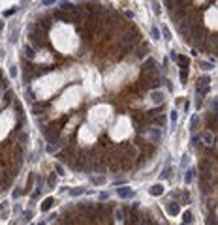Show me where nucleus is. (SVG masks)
<instances>
[{
    "label": "nucleus",
    "instance_id": "nucleus-16",
    "mask_svg": "<svg viewBox=\"0 0 218 225\" xmlns=\"http://www.w3.org/2000/svg\"><path fill=\"white\" fill-rule=\"evenodd\" d=\"M192 178H194V171H192V169L186 171V174H184V182H186V184H190V182H192Z\"/></svg>",
    "mask_w": 218,
    "mask_h": 225
},
{
    "label": "nucleus",
    "instance_id": "nucleus-24",
    "mask_svg": "<svg viewBox=\"0 0 218 225\" xmlns=\"http://www.w3.org/2000/svg\"><path fill=\"white\" fill-rule=\"evenodd\" d=\"M55 171H56V174H66V173H64V167H62L60 163H56V165H55Z\"/></svg>",
    "mask_w": 218,
    "mask_h": 225
},
{
    "label": "nucleus",
    "instance_id": "nucleus-32",
    "mask_svg": "<svg viewBox=\"0 0 218 225\" xmlns=\"http://www.w3.org/2000/svg\"><path fill=\"white\" fill-rule=\"evenodd\" d=\"M10 75H11V77H17V68H15V66H11V70H10Z\"/></svg>",
    "mask_w": 218,
    "mask_h": 225
},
{
    "label": "nucleus",
    "instance_id": "nucleus-34",
    "mask_svg": "<svg viewBox=\"0 0 218 225\" xmlns=\"http://www.w3.org/2000/svg\"><path fill=\"white\" fill-rule=\"evenodd\" d=\"M92 180H94L96 184H104V182H105V178H102V176H98V178H92Z\"/></svg>",
    "mask_w": 218,
    "mask_h": 225
},
{
    "label": "nucleus",
    "instance_id": "nucleus-18",
    "mask_svg": "<svg viewBox=\"0 0 218 225\" xmlns=\"http://www.w3.org/2000/svg\"><path fill=\"white\" fill-rule=\"evenodd\" d=\"M81 193H85V188H73V190L70 191V195L77 197V195H81Z\"/></svg>",
    "mask_w": 218,
    "mask_h": 225
},
{
    "label": "nucleus",
    "instance_id": "nucleus-3",
    "mask_svg": "<svg viewBox=\"0 0 218 225\" xmlns=\"http://www.w3.org/2000/svg\"><path fill=\"white\" fill-rule=\"evenodd\" d=\"M119 197H122V199H130V197H133V190L128 188V186L119 188Z\"/></svg>",
    "mask_w": 218,
    "mask_h": 225
},
{
    "label": "nucleus",
    "instance_id": "nucleus-10",
    "mask_svg": "<svg viewBox=\"0 0 218 225\" xmlns=\"http://www.w3.org/2000/svg\"><path fill=\"white\" fill-rule=\"evenodd\" d=\"M164 193V186L162 184H156V186L150 188V195H162Z\"/></svg>",
    "mask_w": 218,
    "mask_h": 225
},
{
    "label": "nucleus",
    "instance_id": "nucleus-13",
    "mask_svg": "<svg viewBox=\"0 0 218 225\" xmlns=\"http://www.w3.org/2000/svg\"><path fill=\"white\" fill-rule=\"evenodd\" d=\"M182 219H184V223H192V221H194V216H192V212H190V210H186V212L182 214Z\"/></svg>",
    "mask_w": 218,
    "mask_h": 225
},
{
    "label": "nucleus",
    "instance_id": "nucleus-26",
    "mask_svg": "<svg viewBox=\"0 0 218 225\" xmlns=\"http://www.w3.org/2000/svg\"><path fill=\"white\" fill-rule=\"evenodd\" d=\"M156 124H158V126H164V124H166V116H164V115H160L158 118H156Z\"/></svg>",
    "mask_w": 218,
    "mask_h": 225
},
{
    "label": "nucleus",
    "instance_id": "nucleus-22",
    "mask_svg": "<svg viewBox=\"0 0 218 225\" xmlns=\"http://www.w3.org/2000/svg\"><path fill=\"white\" fill-rule=\"evenodd\" d=\"M150 34H152L154 39H160V30L156 28V26H152V28H150Z\"/></svg>",
    "mask_w": 218,
    "mask_h": 225
},
{
    "label": "nucleus",
    "instance_id": "nucleus-2",
    "mask_svg": "<svg viewBox=\"0 0 218 225\" xmlns=\"http://www.w3.org/2000/svg\"><path fill=\"white\" fill-rule=\"evenodd\" d=\"M190 28H192V22H188V21H181L179 22V32L182 36H190Z\"/></svg>",
    "mask_w": 218,
    "mask_h": 225
},
{
    "label": "nucleus",
    "instance_id": "nucleus-19",
    "mask_svg": "<svg viewBox=\"0 0 218 225\" xmlns=\"http://www.w3.org/2000/svg\"><path fill=\"white\" fill-rule=\"evenodd\" d=\"M186 77H188V70L181 68V83H186Z\"/></svg>",
    "mask_w": 218,
    "mask_h": 225
},
{
    "label": "nucleus",
    "instance_id": "nucleus-4",
    "mask_svg": "<svg viewBox=\"0 0 218 225\" xmlns=\"http://www.w3.org/2000/svg\"><path fill=\"white\" fill-rule=\"evenodd\" d=\"M45 139H47V141H51V143H55L56 139H59V129H56V128L45 129Z\"/></svg>",
    "mask_w": 218,
    "mask_h": 225
},
{
    "label": "nucleus",
    "instance_id": "nucleus-28",
    "mask_svg": "<svg viewBox=\"0 0 218 225\" xmlns=\"http://www.w3.org/2000/svg\"><path fill=\"white\" fill-rule=\"evenodd\" d=\"M169 120H171V126H175V122H177V112H175V111H171Z\"/></svg>",
    "mask_w": 218,
    "mask_h": 225
},
{
    "label": "nucleus",
    "instance_id": "nucleus-9",
    "mask_svg": "<svg viewBox=\"0 0 218 225\" xmlns=\"http://www.w3.org/2000/svg\"><path fill=\"white\" fill-rule=\"evenodd\" d=\"M152 101H154V103H158V105H160V103L164 101V92H160V90H156V92H152Z\"/></svg>",
    "mask_w": 218,
    "mask_h": 225
},
{
    "label": "nucleus",
    "instance_id": "nucleus-20",
    "mask_svg": "<svg viewBox=\"0 0 218 225\" xmlns=\"http://www.w3.org/2000/svg\"><path fill=\"white\" fill-rule=\"evenodd\" d=\"M150 137H152V141H158L160 139V129H150Z\"/></svg>",
    "mask_w": 218,
    "mask_h": 225
},
{
    "label": "nucleus",
    "instance_id": "nucleus-30",
    "mask_svg": "<svg viewBox=\"0 0 218 225\" xmlns=\"http://www.w3.org/2000/svg\"><path fill=\"white\" fill-rule=\"evenodd\" d=\"M203 139H205V141L209 143V145L212 143V135H211V133H205V135H203Z\"/></svg>",
    "mask_w": 218,
    "mask_h": 225
},
{
    "label": "nucleus",
    "instance_id": "nucleus-5",
    "mask_svg": "<svg viewBox=\"0 0 218 225\" xmlns=\"http://www.w3.org/2000/svg\"><path fill=\"white\" fill-rule=\"evenodd\" d=\"M167 214H171V216L179 214V202H167Z\"/></svg>",
    "mask_w": 218,
    "mask_h": 225
},
{
    "label": "nucleus",
    "instance_id": "nucleus-6",
    "mask_svg": "<svg viewBox=\"0 0 218 225\" xmlns=\"http://www.w3.org/2000/svg\"><path fill=\"white\" fill-rule=\"evenodd\" d=\"M175 60H177V64H179L181 68H188V64H190V58L188 56H179V55H177V58H175Z\"/></svg>",
    "mask_w": 218,
    "mask_h": 225
},
{
    "label": "nucleus",
    "instance_id": "nucleus-11",
    "mask_svg": "<svg viewBox=\"0 0 218 225\" xmlns=\"http://www.w3.org/2000/svg\"><path fill=\"white\" fill-rule=\"evenodd\" d=\"M56 19L66 21V22H72V15H70V13H64V11H59V13H56Z\"/></svg>",
    "mask_w": 218,
    "mask_h": 225
},
{
    "label": "nucleus",
    "instance_id": "nucleus-29",
    "mask_svg": "<svg viewBox=\"0 0 218 225\" xmlns=\"http://www.w3.org/2000/svg\"><path fill=\"white\" fill-rule=\"evenodd\" d=\"M162 32H164V38H166V39H171V34H169V30H167L166 26H164V30H162Z\"/></svg>",
    "mask_w": 218,
    "mask_h": 225
},
{
    "label": "nucleus",
    "instance_id": "nucleus-31",
    "mask_svg": "<svg viewBox=\"0 0 218 225\" xmlns=\"http://www.w3.org/2000/svg\"><path fill=\"white\" fill-rule=\"evenodd\" d=\"M207 225H216V221H214V216H209V219H207Z\"/></svg>",
    "mask_w": 218,
    "mask_h": 225
},
{
    "label": "nucleus",
    "instance_id": "nucleus-8",
    "mask_svg": "<svg viewBox=\"0 0 218 225\" xmlns=\"http://www.w3.org/2000/svg\"><path fill=\"white\" fill-rule=\"evenodd\" d=\"M47 105L49 103H34V112H36V115H42V112L47 109Z\"/></svg>",
    "mask_w": 218,
    "mask_h": 225
},
{
    "label": "nucleus",
    "instance_id": "nucleus-21",
    "mask_svg": "<svg viewBox=\"0 0 218 225\" xmlns=\"http://www.w3.org/2000/svg\"><path fill=\"white\" fill-rule=\"evenodd\" d=\"M173 173V171L169 169V167H166V169H164L162 171V173H160V176H162V178H169V174Z\"/></svg>",
    "mask_w": 218,
    "mask_h": 225
},
{
    "label": "nucleus",
    "instance_id": "nucleus-33",
    "mask_svg": "<svg viewBox=\"0 0 218 225\" xmlns=\"http://www.w3.org/2000/svg\"><path fill=\"white\" fill-rule=\"evenodd\" d=\"M47 152H49V154H53V152H56V146H55V145H49V146H47Z\"/></svg>",
    "mask_w": 218,
    "mask_h": 225
},
{
    "label": "nucleus",
    "instance_id": "nucleus-37",
    "mask_svg": "<svg viewBox=\"0 0 218 225\" xmlns=\"http://www.w3.org/2000/svg\"><path fill=\"white\" fill-rule=\"evenodd\" d=\"M38 225H45V223H38Z\"/></svg>",
    "mask_w": 218,
    "mask_h": 225
},
{
    "label": "nucleus",
    "instance_id": "nucleus-23",
    "mask_svg": "<svg viewBox=\"0 0 218 225\" xmlns=\"http://www.w3.org/2000/svg\"><path fill=\"white\" fill-rule=\"evenodd\" d=\"M209 81H211V79H209V75H205V77H201V79H199V83H201L203 84V86H209ZM201 84H199V86H201Z\"/></svg>",
    "mask_w": 218,
    "mask_h": 225
},
{
    "label": "nucleus",
    "instance_id": "nucleus-14",
    "mask_svg": "<svg viewBox=\"0 0 218 225\" xmlns=\"http://www.w3.org/2000/svg\"><path fill=\"white\" fill-rule=\"evenodd\" d=\"M199 167H201L203 171H211V167H212V161H211V160H203Z\"/></svg>",
    "mask_w": 218,
    "mask_h": 225
},
{
    "label": "nucleus",
    "instance_id": "nucleus-7",
    "mask_svg": "<svg viewBox=\"0 0 218 225\" xmlns=\"http://www.w3.org/2000/svg\"><path fill=\"white\" fill-rule=\"evenodd\" d=\"M53 205H55V199H53V197H47V199L42 202V210H43V212H47Z\"/></svg>",
    "mask_w": 218,
    "mask_h": 225
},
{
    "label": "nucleus",
    "instance_id": "nucleus-35",
    "mask_svg": "<svg viewBox=\"0 0 218 225\" xmlns=\"http://www.w3.org/2000/svg\"><path fill=\"white\" fill-rule=\"evenodd\" d=\"M21 195V190H13V197H19Z\"/></svg>",
    "mask_w": 218,
    "mask_h": 225
},
{
    "label": "nucleus",
    "instance_id": "nucleus-15",
    "mask_svg": "<svg viewBox=\"0 0 218 225\" xmlns=\"http://www.w3.org/2000/svg\"><path fill=\"white\" fill-rule=\"evenodd\" d=\"M199 68L205 70V71H209V70H212V62H201V60H199Z\"/></svg>",
    "mask_w": 218,
    "mask_h": 225
},
{
    "label": "nucleus",
    "instance_id": "nucleus-1",
    "mask_svg": "<svg viewBox=\"0 0 218 225\" xmlns=\"http://www.w3.org/2000/svg\"><path fill=\"white\" fill-rule=\"evenodd\" d=\"M156 73V60L154 58H147L145 64L141 66V77H149V75Z\"/></svg>",
    "mask_w": 218,
    "mask_h": 225
},
{
    "label": "nucleus",
    "instance_id": "nucleus-36",
    "mask_svg": "<svg viewBox=\"0 0 218 225\" xmlns=\"http://www.w3.org/2000/svg\"><path fill=\"white\" fill-rule=\"evenodd\" d=\"M2 26H4V25H2V21H0V30H2Z\"/></svg>",
    "mask_w": 218,
    "mask_h": 225
},
{
    "label": "nucleus",
    "instance_id": "nucleus-17",
    "mask_svg": "<svg viewBox=\"0 0 218 225\" xmlns=\"http://www.w3.org/2000/svg\"><path fill=\"white\" fill-rule=\"evenodd\" d=\"M25 53H26V56H28V58H34V56H36V53H34V49L30 47V45H26V47H25Z\"/></svg>",
    "mask_w": 218,
    "mask_h": 225
},
{
    "label": "nucleus",
    "instance_id": "nucleus-27",
    "mask_svg": "<svg viewBox=\"0 0 218 225\" xmlns=\"http://www.w3.org/2000/svg\"><path fill=\"white\" fill-rule=\"evenodd\" d=\"M198 124H199V116H194L192 118V129H198Z\"/></svg>",
    "mask_w": 218,
    "mask_h": 225
},
{
    "label": "nucleus",
    "instance_id": "nucleus-12",
    "mask_svg": "<svg viewBox=\"0 0 218 225\" xmlns=\"http://www.w3.org/2000/svg\"><path fill=\"white\" fill-rule=\"evenodd\" d=\"M75 10H77V8H75L72 2H62V11H70V13H73Z\"/></svg>",
    "mask_w": 218,
    "mask_h": 225
},
{
    "label": "nucleus",
    "instance_id": "nucleus-25",
    "mask_svg": "<svg viewBox=\"0 0 218 225\" xmlns=\"http://www.w3.org/2000/svg\"><path fill=\"white\" fill-rule=\"evenodd\" d=\"M47 184H49V186H55V184H56V176H55V174H51V176L47 178Z\"/></svg>",
    "mask_w": 218,
    "mask_h": 225
}]
</instances>
